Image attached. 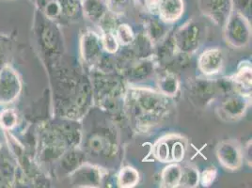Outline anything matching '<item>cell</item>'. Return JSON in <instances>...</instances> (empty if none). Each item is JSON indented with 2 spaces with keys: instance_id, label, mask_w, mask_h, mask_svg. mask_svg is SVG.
I'll use <instances>...</instances> for the list:
<instances>
[{
  "instance_id": "cell-1",
  "label": "cell",
  "mask_w": 252,
  "mask_h": 188,
  "mask_svg": "<svg viewBox=\"0 0 252 188\" xmlns=\"http://www.w3.org/2000/svg\"><path fill=\"white\" fill-rule=\"evenodd\" d=\"M204 13L219 24L227 23L231 12V0H200Z\"/></svg>"
},
{
  "instance_id": "cell-2",
  "label": "cell",
  "mask_w": 252,
  "mask_h": 188,
  "mask_svg": "<svg viewBox=\"0 0 252 188\" xmlns=\"http://www.w3.org/2000/svg\"><path fill=\"white\" fill-rule=\"evenodd\" d=\"M227 34L231 43L234 45H244L249 40V29L244 16L238 12L228 19Z\"/></svg>"
},
{
  "instance_id": "cell-3",
  "label": "cell",
  "mask_w": 252,
  "mask_h": 188,
  "mask_svg": "<svg viewBox=\"0 0 252 188\" xmlns=\"http://www.w3.org/2000/svg\"><path fill=\"white\" fill-rule=\"evenodd\" d=\"M223 62L222 53L218 49H211L201 55L200 67L203 73L207 74L218 73L220 70Z\"/></svg>"
},
{
  "instance_id": "cell-4",
  "label": "cell",
  "mask_w": 252,
  "mask_h": 188,
  "mask_svg": "<svg viewBox=\"0 0 252 188\" xmlns=\"http://www.w3.org/2000/svg\"><path fill=\"white\" fill-rule=\"evenodd\" d=\"M183 0H160L158 11L167 21L178 20L183 13Z\"/></svg>"
},
{
  "instance_id": "cell-5",
  "label": "cell",
  "mask_w": 252,
  "mask_h": 188,
  "mask_svg": "<svg viewBox=\"0 0 252 188\" xmlns=\"http://www.w3.org/2000/svg\"><path fill=\"white\" fill-rule=\"evenodd\" d=\"M219 157L222 164L230 168H235L240 164V154L237 148L229 143H224L220 146Z\"/></svg>"
},
{
  "instance_id": "cell-6",
  "label": "cell",
  "mask_w": 252,
  "mask_h": 188,
  "mask_svg": "<svg viewBox=\"0 0 252 188\" xmlns=\"http://www.w3.org/2000/svg\"><path fill=\"white\" fill-rule=\"evenodd\" d=\"M198 32L199 31L197 30L196 27H191V29H190V27H189L187 30H185L182 33H180V34H182L181 39L179 41V43L181 44V47L187 51L194 50V48L198 44V42H197V39L199 36Z\"/></svg>"
},
{
  "instance_id": "cell-7",
  "label": "cell",
  "mask_w": 252,
  "mask_h": 188,
  "mask_svg": "<svg viewBox=\"0 0 252 188\" xmlns=\"http://www.w3.org/2000/svg\"><path fill=\"white\" fill-rule=\"evenodd\" d=\"M84 10L92 20H99L105 13V5L102 0H85Z\"/></svg>"
},
{
  "instance_id": "cell-8",
  "label": "cell",
  "mask_w": 252,
  "mask_h": 188,
  "mask_svg": "<svg viewBox=\"0 0 252 188\" xmlns=\"http://www.w3.org/2000/svg\"><path fill=\"white\" fill-rule=\"evenodd\" d=\"M182 170L176 165H171L164 170L163 182L167 187H177L181 183Z\"/></svg>"
},
{
  "instance_id": "cell-9",
  "label": "cell",
  "mask_w": 252,
  "mask_h": 188,
  "mask_svg": "<svg viewBox=\"0 0 252 188\" xmlns=\"http://www.w3.org/2000/svg\"><path fill=\"white\" fill-rule=\"evenodd\" d=\"M84 58L86 60H94L96 56L99 54V43L94 35H88L85 37L84 42Z\"/></svg>"
},
{
  "instance_id": "cell-10",
  "label": "cell",
  "mask_w": 252,
  "mask_h": 188,
  "mask_svg": "<svg viewBox=\"0 0 252 188\" xmlns=\"http://www.w3.org/2000/svg\"><path fill=\"white\" fill-rule=\"evenodd\" d=\"M138 181V173L132 167H126L122 170L119 182L122 187H133L135 186Z\"/></svg>"
},
{
  "instance_id": "cell-11",
  "label": "cell",
  "mask_w": 252,
  "mask_h": 188,
  "mask_svg": "<svg viewBox=\"0 0 252 188\" xmlns=\"http://www.w3.org/2000/svg\"><path fill=\"white\" fill-rule=\"evenodd\" d=\"M139 105L142 108V110L146 112L157 110V108L160 105V99H158L155 95L146 94L140 98Z\"/></svg>"
},
{
  "instance_id": "cell-12",
  "label": "cell",
  "mask_w": 252,
  "mask_h": 188,
  "mask_svg": "<svg viewBox=\"0 0 252 188\" xmlns=\"http://www.w3.org/2000/svg\"><path fill=\"white\" fill-rule=\"evenodd\" d=\"M244 108H245V105L242 103L241 100H238L235 98L231 99L224 106V109L232 116L241 114L244 111Z\"/></svg>"
},
{
  "instance_id": "cell-13",
  "label": "cell",
  "mask_w": 252,
  "mask_h": 188,
  "mask_svg": "<svg viewBox=\"0 0 252 188\" xmlns=\"http://www.w3.org/2000/svg\"><path fill=\"white\" fill-rule=\"evenodd\" d=\"M199 181V175L197 171L194 169H187L185 172L182 171V177H181V182L184 183L187 187H194Z\"/></svg>"
},
{
  "instance_id": "cell-14",
  "label": "cell",
  "mask_w": 252,
  "mask_h": 188,
  "mask_svg": "<svg viewBox=\"0 0 252 188\" xmlns=\"http://www.w3.org/2000/svg\"><path fill=\"white\" fill-rule=\"evenodd\" d=\"M118 37L120 39V41L123 42V43H129V42L133 41V33L131 29L128 27V26H120V28L118 29Z\"/></svg>"
},
{
  "instance_id": "cell-15",
  "label": "cell",
  "mask_w": 252,
  "mask_h": 188,
  "mask_svg": "<svg viewBox=\"0 0 252 188\" xmlns=\"http://www.w3.org/2000/svg\"><path fill=\"white\" fill-rule=\"evenodd\" d=\"M161 88L165 94H173L177 90V82L174 77L168 76L162 80Z\"/></svg>"
},
{
  "instance_id": "cell-16",
  "label": "cell",
  "mask_w": 252,
  "mask_h": 188,
  "mask_svg": "<svg viewBox=\"0 0 252 188\" xmlns=\"http://www.w3.org/2000/svg\"><path fill=\"white\" fill-rule=\"evenodd\" d=\"M103 44L105 49L109 52H115L118 49V42L116 40L115 36L110 33L105 34L103 40Z\"/></svg>"
},
{
  "instance_id": "cell-17",
  "label": "cell",
  "mask_w": 252,
  "mask_h": 188,
  "mask_svg": "<svg viewBox=\"0 0 252 188\" xmlns=\"http://www.w3.org/2000/svg\"><path fill=\"white\" fill-rule=\"evenodd\" d=\"M234 5L236 6V8L238 9V13L239 14H245V12H247L248 14L251 13V3L252 0H234ZM243 16V15H242Z\"/></svg>"
},
{
  "instance_id": "cell-18",
  "label": "cell",
  "mask_w": 252,
  "mask_h": 188,
  "mask_svg": "<svg viewBox=\"0 0 252 188\" xmlns=\"http://www.w3.org/2000/svg\"><path fill=\"white\" fill-rule=\"evenodd\" d=\"M239 79L238 81L241 85H244L245 88H251L252 87V72L250 70L242 71L238 75Z\"/></svg>"
},
{
  "instance_id": "cell-19",
  "label": "cell",
  "mask_w": 252,
  "mask_h": 188,
  "mask_svg": "<svg viewBox=\"0 0 252 188\" xmlns=\"http://www.w3.org/2000/svg\"><path fill=\"white\" fill-rule=\"evenodd\" d=\"M157 156L161 161H167L168 158V148L167 144L161 143L158 148Z\"/></svg>"
},
{
  "instance_id": "cell-20",
  "label": "cell",
  "mask_w": 252,
  "mask_h": 188,
  "mask_svg": "<svg viewBox=\"0 0 252 188\" xmlns=\"http://www.w3.org/2000/svg\"><path fill=\"white\" fill-rule=\"evenodd\" d=\"M172 157L175 161H181L184 157V148L181 143H175L172 149Z\"/></svg>"
},
{
  "instance_id": "cell-21",
  "label": "cell",
  "mask_w": 252,
  "mask_h": 188,
  "mask_svg": "<svg viewBox=\"0 0 252 188\" xmlns=\"http://www.w3.org/2000/svg\"><path fill=\"white\" fill-rule=\"evenodd\" d=\"M216 176V171L215 170H206L205 172H203L202 174V184L203 186H209L210 184L213 183L214 179Z\"/></svg>"
},
{
  "instance_id": "cell-22",
  "label": "cell",
  "mask_w": 252,
  "mask_h": 188,
  "mask_svg": "<svg viewBox=\"0 0 252 188\" xmlns=\"http://www.w3.org/2000/svg\"><path fill=\"white\" fill-rule=\"evenodd\" d=\"M159 2H160V0H146L148 8L154 12L158 11V7H159Z\"/></svg>"
}]
</instances>
